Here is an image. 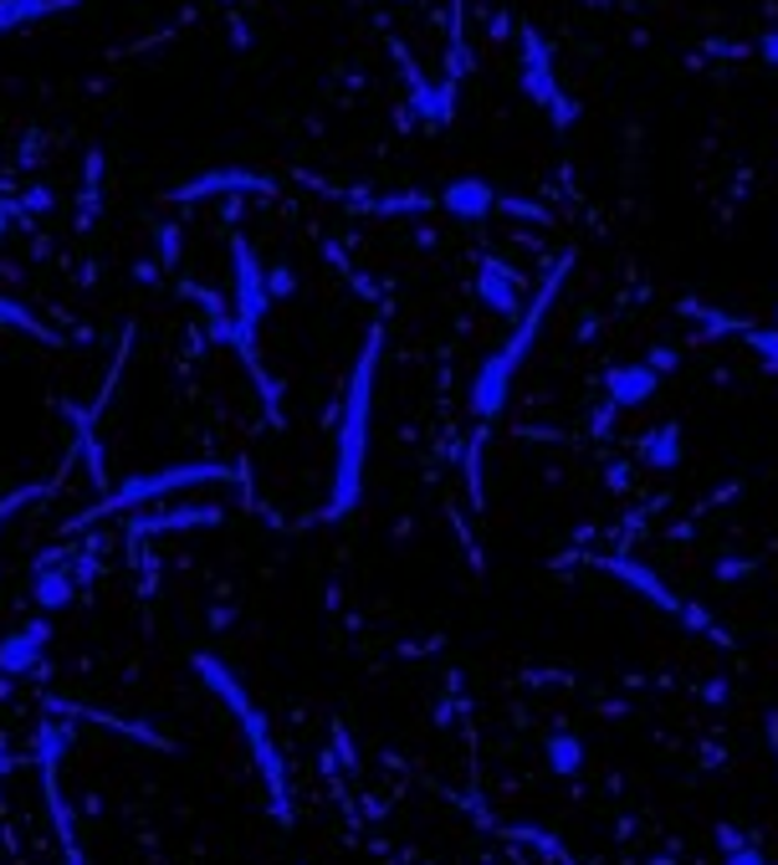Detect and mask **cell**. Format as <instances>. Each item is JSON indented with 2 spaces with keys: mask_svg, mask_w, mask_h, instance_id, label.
<instances>
[{
  "mask_svg": "<svg viewBox=\"0 0 778 865\" xmlns=\"http://www.w3.org/2000/svg\"><path fill=\"white\" fill-rule=\"evenodd\" d=\"M686 430L676 426V420H666V426H656L650 436H640V461L650 466V471H676L686 456Z\"/></svg>",
  "mask_w": 778,
  "mask_h": 865,
  "instance_id": "cell-18",
  "label": "cell"
},
{
  "mask_svg": "<svg viewBox=\"0 0 778 865\" xmlns=\"http://www.w3.org/2000/svg\"><path fill=\"white\" fill-rule=\"evenodd\" d=\"M660 389V374L650 369V364H615V369L605 374V399L615 405V410H640V405H650Z\"/></svg>",
  "mask_w": 778,
  "mask_h": 865,
  "instance_id": "cell-14",
  "label": "cell"
},
{
  "mask_svg": "<svg viewBox=\"0 0 778 865\" xmlns=\"http://www.w3.org/2000/svg\"><path fill=\"white\" fill-rule=\"evenodd\" d=\"M47 718H88L98 727L119 732V737H133V743H149V747H170V737H159L149 722H123V718H108L98 706H82V702H62V696H47Z\"/></svg>",
  "mask_w": 778,
  "mask_h": 865,
  "instance_id": "cell-17",
  "label": "cell"
},
{
  "mask_svg": "<svg viewBox=\"0 0 778 865\" xmlns=\"http://www.w3.org/2000/svg\"><path fill=\"white\" fill-rule=\"evenodd\" d=\"M723 865H774V861H768V855L758 851V845H738V851H727V855H723Z\"/></svg>",
  "mask_w": 778,
  "mask_h": 865,
  "instance_id": "cell-29",
  "label": "cell"
},
{
  "mask_svg": "<svg viewBox=\"0 0 778 865\" xmlns=\"http://www.w3.org/2000/svg\"><path fill=\"white\" fill-rule=\"evenodd\" d=\"M758 57H764V62H768V67H778V27H774V31H768V37H764V41H758Z\"/></svg>",
  "mask_w": 778,
  "mask_h": 865,
  "instance_id": "cell-30",
  "label": "cell"
},
{
  "mask_svg": "<svg viewBox=\"0 0 778 865\" xmlns=\"http://www.w3.org/2000/svg\"><path fill=\"white\" fill-rule=\"evenodd\" d=\"M272 174H256V170H241V164H225V170H205V174H190L180 185L170 190L174 205H195V200H211V195H272Z\"/></svg>",
  "mask_w": 778,
  "mask_h": 865,
  "instance_id": "cell-9",
  "label": "cell"
},
{
  "mask_svg": "<svg viewBox=\"0 0 778 865\" xmlns=\"http://www.w3.org/2000/svg\"><path fill=\"white\" fill-rule=\"evenodd\" d=\"M568 272H574V252H564L558 256V266L543 277V287H538V297H533L528 307H523V318H517V328H513V338L492 354L482 369H476V379H472V415L482 420V426H492L502 415V405H507V395H513V379H517V369L528 364V354H533V344H538V328H543V318L554 313V303H558V293H564V282H568Z\"/></svg>",
  "mask_w": 778,
  "mask_h": 865,
  "instance_id": "cell-2",
  "label": "cell"
},
{
  "mask_svg": "<svg viewBox=\"0 0 778 865\" xmlns=\"http://www.w3.org/2000/svg\"><path fill=\"white\" fill-rule=\"evenodd\" d=\"M594 563H599V569H605V573H615L620 584L640 589V594H646V599H650V604H656L660 614H676V620H686V610H691V604H686L681 594H671V589L660 584V579L646 569V563H630V559H620V553H609V559H594Z\"/></svg>",
  "mask_w": 778,
  "mask_h": 865,
  "instance_id": "cell-13",
  "label": "cell"
},
{
  "mask_svg": "<svg viewBox=\"0 0 778 865\" xmlns=\"http://www.w3.org/2000/svg\"><path fill=\"white\" fill-rule=\"evenodd\" d=\"M190 671H195L200 686H205V692H211L215 702H221L225 712H231V718H241L246 706H256V702H251V692H246V681H241L236 671H231V665L221 661V655L195 651V655H190Z\"/></svg>",
  "mask_w": 778,
  "mask_h": 865,
  "instance_id": "cell-11",
  "label": "cell"
},
{
  "mask_svg": "<svg viewBox=\"0 0 778 865\" xmlns=\"http://www.w3.org/2000/svg\"><path fill=\"white\" fill-rule=\"evenodd\" d=\"M225 512L221 507H164V512H154V518H133L129 522V538L139 543V538H159V532H195V528H215Z\"/></svg>",
  "mask_w": 778,
  "mask_h": 865,
  "instance_id": "cell-15",
  "label": "cell"
},
{
  "mask_svg": "<svg viewBox=\"0 0 778 865\" xmlns=\"http://www.w3.org/2000/svg\"><path fill=\"white\" fill-rule=\"evenodd\" d=\"M0 328H21V333H31V338L57 344V328H47V323H41L27 303H16V297H0Z\"/></svg>",
  "mask_w": 778,
  "mask_h": 865,
  "instance_id": "cell-22",
  "label": "cell"
},
{
  "mask_svg": "<svg viewBox=\"0 0 778 865\" xmlns=\"http://www.w3.org/2000/svg\"><path fill=\"white\" fill-rule=\"evenodd\" d=\"M31 599H37V610H41V614L67 610V604L78 599V584H72L67 563H57V569H37V579H31Z\"/></svg>",
  "mask_w": 778,
  "mask_h": 865,
  "instance_id": "cell-19",
  "label": "cell"
},
{
  "mask_svg": "<svg viewBox=\"0 0 778 865\" xmlns=\"http://www.w3.org/2000/svg\"><path fill=\"white\" fill-rule=\"evenodd\" d=\"M517 41H523V62H517V82H523V93H528L533 103L548 113V123H554L558 133H568L574 123H579V103L564 93V82H558V72H554V52H548V41H543L533 27L517 31Z\"/></svg>",
  "mask_w": 778,
  "mask_h": 865,
  "instance_id": "cell-6",
  "label": "cell"
},
{
  "mask_svg": "<svg viewBox=\"0 0 778 865\" xmlns=\"http://www.w3.org/2000/svg\"><path fill=\"white\" fill-rule=\"evenodd\" d=\"M390 52H395L400 78H405V88H410V113L421 123H431V129H446V123L456 119V93H462V82H451V78L431 82L425 67L410 57V47L400 37H390Z\"/></svg>",
  "mask_w": 778,
  "mask_h": 865,
  "instance_id": "cell-8",
  "label": "cell"
},
{
  "mask_svg": "<svg viewBox=\"0 0 778 865\" xmlns=\"http://www.w3.org/2000/svg\"><path fill=\"white\" fill-rule=\"evenodd\" d=\"M52 11H62V0H0V37L37 27L41 16H52Z\"/></svg>",
  "mask_w": 778,
  "mask_h": 865,
  "instance_id": "cell-20",
  "label": "cell"
},
{
  "mask_svg": "<svg viewBox=\"0 0 778 865\" xmlns=\"http://www.w3.org/2000/svg\"><path fill=\"white\" fill-rule=\"evenodd\" d=\"M758 563L752 559H742V563H717V579H742V573H752Z\"/></svg>",
  "mask_w": 778,
  "mask_h": 865,
  "instance_id": "cell-31",
  "label": "cell"
},
{
  "mask_svg": "<svg viewBox=\"0 0 778 865\" xmlns=\"http://www.w3.org/2000/svg\"><path fill=\"white\" fill-rule=\"evenodd\" d=\"M476 297L497 313V318H523V277H517L507 262L497 256H482L476 262Z\"/></svg>",
  "mask_w": 778,
  "mask_h": 865,
  "instance_id": "cell-10",
  "label": "cell"
},
{
  "mask_svg": "<svg viewBox=\"0 0 778 865\" xmlns=\"http://www.w3.org/2000/svg\"><path fill=\"white\" fill-rule=\"evenodd\" d=\"M47 645H52V620H47V614L21 630H11V635L0 640V676H27V671H37Z\"/></svg>",
  "mask_w": 778,
  "mask_h": 865,
  "instance_id": "cell-12",
  "label": "cell"
},
{
  "mask_svg": "<svg viewBox=\"0 0 778 865\" xmlns=\"http://www.w3.org/2000/svg\"><path fill=\"white\" fill-rule=\"evenodd\" d=\"M640 364H650V369H656V374H671V369H681V354H676L671 344H656V348H650V354H646V359H640Z\"/></svg>",
  "mask_w": 778,
  "mask_h": 865,
  "instance_id": "cell-28",
  "label": "cell"
},
{
  "mask_svg": "<svg viewBox=\"0 0 778 865\" xmlns=\"http://www.w3.org/2000/svg\"><path fill=\"white\" fill-rule=\"evenodd\" d=\"M774 323H778V307H774Z\"/></svg>",
  "mask_w": 778,
  "mask_h": 865,
  "instance_id": "cell-36",
  "label": "cell"
},
{
  "mask_svg": "<svg viewBox=\"0 0 778 865\" xmlns=\"http://www.w3.org/2000/svg\"><path fill=\"white\" fill-rule=\"evenodd\" d=\"M154 241H159V266H164V272H174V266H180V256H185V231L170 226V221H159Z\"/></svg>",
  "mask_w": 778,
  "mask_h": 865,
  "instance_id": "cell-23",
  "label": "cell"
},
{
  "mask_svg": "<svg viewBox=\"0 0 778 865\" xmlns=\"http://www.w3.org/2000/svg\"><path fill=\"white\" fill-rule=\"evenodd\" d=\"M11 769V737H6V732H0V773Z\"/></svg>",
  "mask_w": 778,
  "mask_h": 865,
  "instance_id": "cell-35",
  "label": "cell"
},
{
  "mask_svg": "<svg viewBox=\"0 0 778 865\" xmlns=\"http://www.w3.org/2000/svg\"><path fill=\"white\" fill-rule=\"evenodd\" d=\"M292 293H297V272H292L287 262H272L266 266V297L282 303V297H292Z\"/></svg>",
  "mask_w": 778,
  "mask_h": 865,
  "instance_id": "cell-26",
  "label": "cell"
},
{
  "mask_svg": "<svg viewBox=\"0 0 778 865\" xmlns=\"http://www.w3.org/2000/svg\"><path fill=\"white\" fill-rule=\"evenodd\" d=\"M497 211L513 215V221H538V226H543V221H554V215L543 211L538 200H523V195H497Z\"/></svg>",
  "mask_w": 778,
  "mask_h": 865,
  "instance_id": "cell-25",
  "label": "cell"
},
{
  "mask_svg": "<svg viewBox=\"0 0 778 865\" xmlns=\"http://www.w3.org/2000/svg\"><path fill=\"white\" fill-rule=\"evenodd\" d=\"M742 338H748V348L768 364V369H778V328H752V323H748V333H742Z\"/></svg>",
  "mask_w": 778,
  "mask_h": 865,
  "instance_id": "cell-27",
  "label": "cell"
},
{
  "mask_svg": "<svg viewBox=\"0 0 778 865\" xmlns=\"http://www.w3.org/2000/svg\"><path fill=\"white\" fill-rule=\"evenodd\" d=\"M543 753H548V769H554L558 778H579V769H584V743L574 737V732H554Z\"/></svg>",
  "mask_w": 778,
  "mask_h": 865,
  "instance_id": "cell-21",
  "label": "cell"
},
{
  "mask_svg": "<svg viewBox=\"0 0 778 865\" xmlns=\"http://www.w3.org/2000/svg\"><path fill=\"white\" fill-rule=\"evenodd\" d=\"M441 211H451L456 221H487L497 211V190L482 180V174H462V180H451L446 190L436 195Z\"/></svg>",
  "mask_w": 778,
  "mask_h": 865,
  "instance_id": "cell-16",
  "label": "cell"
},
{
  "mask_svg": "<svg viewBox=\"0 0 778 865\" xmlns=\"http://www.w3.org/2000/svg\"><path fill=\"white\" fill-rule=\"evenodd\" d=\"M236 727H241V737H246V753H251V763H256V778H262L266 798H272V814H277L282 825H287V820H292L287 763H282V753H277V737H272V727H266L262 706H246V712H241V718H236Z\"/></svg>",
  "mask_w": 778,
  "mask_h": 865,
  "instance_id": "cell-7",
  "label": "cell"
},
{
  "mask_svg": "<svg viewBox=\"0 0 778 865\" xmlns=\"http://www.w3.org/2000/svg\"><path fill=\"white\" fill-rule=\"evenodd\" d=\"M231 272H236V293H231V318H236V359L246 364V374L256 379V389H262V405L266 415H272V426H282V379L277 374L262 369V354H256V344H262V323L266 313H272V297H266V266L256 262V252H251L246 236H231Z\"/></svg>",
  "mask_w": 778,
  "mask_h": 865,
  "instance_id": "cell-3",
  "label": "cell"
},
{
  "mask_svg": "<svg viewBox=\"0 0 778 865\" xmlns=\"http://www.w3.org/2000/svg\"><path fill=\"white\" fill-rule=\"evenodd\" d=\"M211 481H236V466L225 461H180V466H159V471H144V477H129L113 497H103L98 507H88L78 522H98L103 512H139V507L159 502V497L190 492V487H211Z\"/></svg>",
  "mask_w": 778,
  "mask_h": 865,
  "instance_id": "cell-4",
  "label": "cell"
},
{
  "mask_svg": "<svg viewBox=\"0 0 778 865\" xmlns=\"http://www.w3.org/2000/svg\"><path fill=\"white\" fill-rule=\"evenodd\" d=\"M11 221H16V205H11V200H0V236L11 231Z\"/></svg>",
  "mask_w": 778,
  "mask_h": 865,
  "instance_id": "cell-33",
  "label": "cell"
},
{
  "mask_svg": "<svg viewBox=\"0 0 778 865\" xmlns=\"http://www.w3.org/2000/svg\"><path fill=\"white\" fill-rule=\"evenodd\" d=\"M133 277H139V282H159V266L154 262H139V266H133Z\"/></svg>",
  "mask_w": 778,
  "mask_h": 865,
  "instance_id": "cell-34",
  "label": "cell"
},
{
  "mask_svg": "<svg viewBox=\"0 0 778 865\" xmlns=\"http://www.w3.org/2000/svg\"><path fill=\"white\" fill-rule=\"evenodd\" d=\"M436 200L431 195H384V200H370L364 211H374V215H410V211H431Z\"/></svg>",
  "mask_w": 778,
  "mask_h": 865,
  "instance_id": "cell-24",
  "label": "cell"
},
{
  "mask_svg": "<svg viewBox=\"0 0 778 865\" xmlns=\"http://www.w3.org/2000/svg\"><path fill=\"white\" fill-rule=\"evenodd\" d=\"M380 344L384 328L374 323L370 338H364V354H358L354 374H348V389H343V420H339V456H333V492L323 507V522L348 518L364 497V466H370V420H374V369H380Z\"/></svg>",
  "mask_w": 778,
  "mask_h": 865,
  "instance_id": "cell-1",
  "label": "cell"
},
{
  "mask_svg": "<svg viewBox=\"0 0 778 865\" xmlns=\"http://www.w3.org/2000/svg\"><path fill=\"white\" fill-rule=\"evenodd\" d=\"M615 415H620V410H615V405L605 399V410L594 415V436H609V426H615Z\"/></svg>",
  "mask_w": 778,
  "mask_h": 865,
  "instance_id": "cell-32",
  "label": "cell"
},
{
  "mask_svg": "<svg viewBox=\"0 0 778 865\" xmlns=\"http://www.w3.org/2000/svg\"><path fill=\"white\" fill-rule=\"evenodd\" d=\"M67 747H72V722H57V718H47L37 727V769H41V794H47V814H52V830H57V839H62V855H67V865H88V855H82V845H78V814H72V804H67V794H62V759H67Z\"/></svg>",
  "mask_w": 778,
  "mask_h": 865,
  "instance_id": "cell-5",
  "label": "cell"
}]
</instances>
